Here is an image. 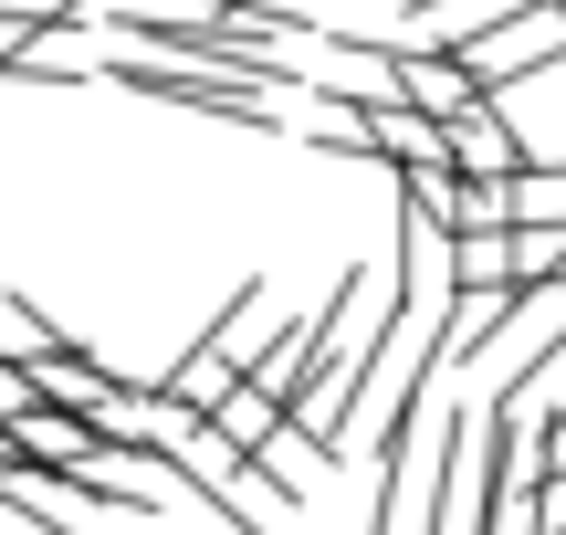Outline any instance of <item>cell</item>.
<instances>
[{
    "mask_svg": "<svg viewBox=\"0 0 566 535\" xmlns=\"http://www.w3.org/2000/svg\"><path fill=\"white\" fill-rule=\"evenodd\" d=\"M105 74L126 84V95H147V105H179V116H210V126H252V137H273V84H252V74H231V63H158V53H116Z\"/></svg>",
    "mask_w": 566,
    "mask_h": 535,
    "instance_id": "1",
    "label": "cell"
},
{
    "mask_svg": "<svg viewBox=\"0 0 566 535\" xmlns=\"http://www.w3.org/2000/svg\"><path fill=\"white\" fill-rule=\"evenodd\" d=\"M451 53L483 74V95H504V84H525V74H546V63H566V0H535V11L493 21V32L451 42Z\"/></svg>",
    "mask_w": 566,
    "mask_h": 535,
    "instance_id": "2",
    "label": "cell"
},
{
    "mask_svg": "<svg viewBox=\"0 0 566 535\" xmlns=\"http://www.w3.org/2000/svg\"><path fill=\"white\" fill-rule=\"evenodd\" d=\"M451 158H462L472 179H525L546 147H535L525 126L504 116V95H483V105H462V116H451Z\"/></svg>",
    "mask_w": 566,
    "mask_h": 535,
    "instance_id": "3",
    "label": "cell"
},
{
    "mask_svg": "<svg viewBox=\"0 0 566 535\" xmlns=\"http://www.w3.org/2000/svg\"><path fill=\"white\" fill-rule=\"evenodd\" d=\"M399 95L409 105H430V116H462V105H483V74H472L462 53H451V42H399Z\"/></svg>",
    "mask_w": 566,
    "mask_h": 535,
    "instance_id": "4",
    "label": "cell"
},
{
    "mask_svg": "<svg viewBox=\"0 0 566 535\" xmlns=\"http://www.w3.org/2000/svg\"><path fill=\"white\" fill-rule=\"evenodd\" d=\"M11 368H21V357H11ZM32 378H42V389L63 399V410H95V420H116L126 399H137V389H126L116 368H105V357H84V347H63V357H42Z\"/></svg>",
    "mask_w": 566,
    "mask_h": 535,
    "instance_id": "5",
    "label": "cell"
},
{
    "mask_svg": "<svg viewBox=\"0 0 566 535\" xmlns=\"http://www.w3.org/2000/svg\"><path fill=\"white\" fill-rule=\"evenodd\" d=\"M210 347H221V357H252V368L283 347V336H273V294H263V273H252V284H231V305H221V326H210Z\"/></svg>",
    "mask_w": 566,
    "mask_h": 535,
    "instance_id": "6",
    "label": "cell"
},
{
    "mask_svg": "<svg viewBox=\"0 0 566 535\" xmlns=\"http://www.w3.org/2000/svg\"><path fill=\"white\" fill-rule=\"evenodd\" d=\"M514 11H535V0H409V32H430V42H472V32H493V21H514Z\"/></svg>",
    "mask_w": 566,
    "mask_h": 535,
    "instance_id": "7",
    "label": "cell"
},
{
    "mask_svg": "<svg viewBox=\"0 0 566 535\" xmlns=\"http://www.w3.org/2000/svg\"><path fill=\"white\" fill-rule=\"evenodd\" d=\"M283 420H294V410H283V399L263 389V378H242V389H231V399H221V410H210V431H221V441H231V452H263V441L283 431Z\"/></svg>",
    "mask_w": 566,
    "mask_h": 535,
    "instance_id": "8",
    "label": "cell"
},
{
    "mask_svg": "<svg viewBox=\"0 0 566 535\" xmlns=\"http://www.w3.org/2000/svg\"><path fill=\"white\" fill-rule=\"evenodd\" d=\"M168 389H179V399H189V410H200V420H210V410H221V399H231V389H242V357H221V347H210V336H200V347H189V357H179V378H168Z\"/></svg>",
    "mask_w": 566,
    "mask_h": 535,
    "instance_id": "9",
    "label": "cell"
},
{
    "mask_svg": "<svg viewBox=\"0 0 566 535\" xmlns=\"http://www.w3.org/2000/svg\"><path fill=\"white\" fill-rule=\"evenodd\" d=\"M105 0H0V42H21V32H53V21H95Z\"/></svg>",
    "mask_w": 566,
    "mask_h": 535,
    "instance_id": "10",
    "label": "cell"
},
{
    "mask_svg": "<svg viewBox=\"0 0 566 535\" xmlns=\"http://www.w3.org/2000/svg\"><path fill=\"white\" fill-rule=\"evenodd\" d=\"M514 200H525V221H566V158H556V147L514 179Z\"/></svg>",
    "mask_w": 566,
    "mask_h": 535,
    "instance_id": "11",
    "label": "cell"
},
{
    "mask_svg": "<svg viewBox=\"0 0 566 535\" xmlns=\"http://www.w3.org/2000/svg\"><path fill=\"white\" fill-rule=\"evenodd\" d=\"M11 357H21V368H42V357H63V336H53V315H42L32 294H11Z\"/></svg>",
    "mask_w": 566,
    "mask_h": 535,
    "instance_id": "12",
    "label": "cell"
}]
</instances>
